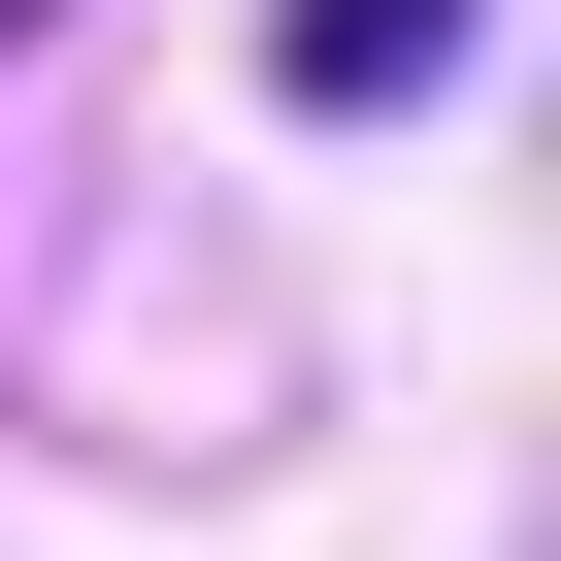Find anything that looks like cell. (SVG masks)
<instances>
[{
  "label": "cell",
  "mask_w": 561,
  "mask_h": 561,
  "mask_svg": "<svg viewBox=\"0 0 561 561\" xmlns=\"http://www.w3.org/2000/svg\"><path fill=\"white\" fill-rule=\"evenodd\" d=\"M430 67H462V0H264V100H331V133L430 100Z\"/></svg>",
  "instance_id": "6da1fadb"
}]
</instances>
